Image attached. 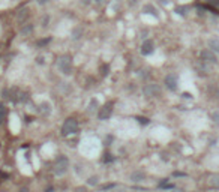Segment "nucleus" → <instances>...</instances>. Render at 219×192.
<instances>
[{
    "label": "nucleus",
    "mask_w": 219,
    "mask_h": 192,
    "mask_svg": "<svg viewBox=\"0 0 219 192\" xmlns=\"http://www.w3.org/2000/svg\"><path fill=\"white\" fill-rule=\"evenodd\" d=\"M57 68L63 75H71L72 74V57L69 54H63L57 60Z\"/></svg>",
    "instance_id": "nucleus-1"
},
{
    "label": "nucleus",
    "mask_w": 219,
    "mask_h": 192,
    "mask_svg": "<svg viewBox=\"0 0 219 192\" xmlns=\"http://www.w3.org/2000/svg\"><path fill=\"white\" fill-rule=\"evenodd\" d=\"M80 129V126H78V122H77L74 117H69L65 120V123L62 126V135L63 137H69V135H74L77 134Z\"/></svg>",
    "instance_id": "nucleus-2"
},
{
    "label": "nucleus",
    "mask_w": 219,
    "mask_h": 192,
    "mask_svg": "<svg viewBox=\"0 0 219 192\" xmlns=\"http://www.w3.org/2000/svg\"><path fill=\"white\" fill-rule=\"evenodd\" d=\"M69 170V159L68 156H59V158L56 159V164H54V174L56 176H59V177H62L65 176Z\"/></svg>",
    "instance_id": "nucleus-3"
},
{
    "label": "nucleus",
    "mask_w": 219,
    "mask_h": 192,
    "mask_svg": "<svg viewBox=\"0 0 219 192\" xmlns=\"http://www.w3.org/2000/svg\"><path fill=\"white\" fill-rule=\"evenodd\" d=\"M143 93H144V96H147V98H159L161 93H162V90L159 87V84L149 83V84L143 86Z\"/></svg>",
    "instance_id": "nucleus-4"
},
{
    "label": "nucleus",
    "mask_w": 219,
    "mask_h": 192,
    "mask_svg": "<svg viewBox=\"0 0 219 192\" xmlns=\"http://www.w3.org/2000/svg\"><path fill=\"white\" fill-rule=\"evenodd\" d=\"M200 57H201V60L204 63H207V65H216V63H218V59H216V56H215V51H212V50H203L201 54H200Z\"/></svg>",
    "instance_id": "nucleus-5"
},
{
    "label": "nucleus",
    "mask_w": 219,
    "mask_h": 192,
    "mask_svg": "<svg viewBox=\"0 0 219 192\" xmlns=\"http://www.w3.org/2000/svg\"><path fill=\"white\" fill-rule=\"evenodd\" d=\"M164 84L165 87L168 90H171V92H176L177 90V75H174V74H168V75L164 78Z\"/></svg>",
    "instance_id": "nucleus-6"
},
{
    "label": "nucleus",
    "mask_w": 219,
    "mask_h": 192,
    "mask_svg": "<svg viewBox=\"0 0 219 192\" xmlns=\"http://www.w3.org/2000/svg\"><path fill=\"white\" fill-rule=\"evenodd\" d=\"M113 114V105L111 104H105L102 108H99V113H98V119L99 120H107L110 119Z\"/></svg>",
    "instance_id": "nucleus-7"
},
{
    "label": "nucleus",
    "mask_w": 219,
    "mask_h": 192,
    "mask_svg": "<svg viewBox=\"0 0 219 192\" xmlns=\"http://www.w3.org/2000/svg\"><path fill=\"white\" fill-rule=\"evenodd\" d=\"M153 51H155V44H153V41H150V39L144 41L141 48H140V53L143 56H150Z\"/></svg>",
    "instance_id": "nucleus-8"
},
{
    "label": "nucleus",
    "mask_w": 219,
    "mask_h": 192,
    "mask_svg": "<svg viewBox=\"0 0 219 192\" xmlns=\"http://www.w3.org/2000/svg\"><path fill=\"white\" fill-rule=\"evenodd\" d=\"M29 17H30V11H29L27 8H23L20 12L17 14V23L21 24V26H23V24H26L27 20H29Z\"/></svg>",
    "instance_id": "nucleus-9"
},
{
    "label": "nucleus",
    "mask_w": 219,
    "mask_h": 192,
    "mask_svg": "<svg viewBox=\"0 0 219 192\" xmlns=\"http://www.w3.org/2000/svg\"><path fill=\"white\" fill-rule=\"evenodd\" d=\"M131 182H134V183H140V182H143L144 179H146V173L141 171V170H137V171H132L131 173Z\"/></svg>",
    "instance_id": "nucleus-10"
},
{
    "label": "nucleus",
    "mask_w": 219,
    "mask_h": 192,
    "mask_svg": "<svg viewBox=\"0 0 219 192\" xmlns=\"http://www.w3.org/2000/svg\"><path fill=\"white\" fill-rule=\"evenodd\" d=\"M33 29H35L33 24H30V23H26V24H23V26H21L20 33L23 35V36H29V35H32Z\"/></svg>",
    "instance_id": "nucleus-11"
},
{
    "label": "nucleus",
    "mask_w": 219,
    "mask_h": 192,
    "mask_svg": "<svg viewBox=\"0 0 219 192\" xmlns=\"http://www.w3.org/2000/svg\"><path fill=\"white\" fill-rule=\"evenodd\" d=\"M6 117H8V108H6V105H5L3 102H0V125L5 123Z\"/></svg>",
    "instance_id": "nucleus-12"
},
{
    "label": "nucleus",
    "mask_w": 219,
    "mask_h": 192,
    "mask_svg": "<svg viewBox=\"0 0 219 192\" xmlns=\"http://www.w3.org/2000/svg\"><path fill=\"white\" fill-rule=\"evenodd\" d=\"M209 48L212 50V51H215V53H218L219 54V39H216V38H212V39H209Z\"/></svg>",
    "instance_id": "nucleus-13"
},
{
    "label": "nucleus",
    "mask_w": 219,
    "mask_h": 192,
    "mask_svg": "<svg viewBox=\"0 0 219 192\" xmlns=\"http://www.w3.org/2000/svg\"><path fill=\"white\" fill-rule=\"evenodd\" d=\"M143 12H146V14H152V15H155V17H159V15H158L156 8L153 6V5H146V6L143 8Z\"/></svg>",
    "instance_id": "nucleus-14"
},
{
    "label": "nucleus",
    "mask_w": 219,
    "mask_h": 192,
    "mask_svg": "<svg viewBox=\"0 0 219 192\" xmlns=\"http://www.w3.org/2000/svg\"><path fill=\"white\" fill-rule=\"evenodd\" d=\"M83 38V27H75L72 30V39L74 41H78Z\"/></svg>",
    "instance_id": "nucleus-15"
},
{
    "label": "nucleus",
    "mask_w": 219,
    "mask_h": 192,
    "mask_svg": "<svg viewBox=\"0 0 219 192\" xmlns=\"http://www.w3.org/2000/svg\"><path fill=\"white\" fill-rule=\"evenodd\" d=\"M39 108H41L42 110V113H44V114H51V104L50 102H42L41 105H39Z\"/></svg>",
    "instance_id": "nucleus-16"
},
{
    "label": "nucleus",
    "mask_w": 219,
    "mask_h": 192,
    "mask_svg": "<svg viewBox=\"0 0 219 192\" xmlns=\"http://www.w3.org/2000/svg\"><path fill=\"white\" fill-rule=\"evenodd\" d=\"M50 42H51V38H44V39H39V41L36 42V47L42 48V47H45V45H48Z\"/></svg>",
    "instance_id": "nucleus-17"
},
{
    "label": "nucleus",
    "mask_w": 219,
    "mask_h": 192,
    "mask_svg": "<svg viewBox=\"0 0 219 192\" xmlns=\"http://www.w3.org/2000/svg\"><path fill=\"white\" fill-rule=\"evenodd\" d=\"M99 183V177L98 176H90L89 179H87V185L89 186H96Z\"/></svg>",
    "instance_id": "nucleus-18"
},
{
    "label": "nucleus",
    "mask_w": 219,
    "mask_h": 192,
    "mask_svg": "<svg viewBox=\"0 0 219 192\" xmlns=\"http://www.w3.org/2000/svg\"><path fill=\"white\" fill-rule=\"evenodd\" d=\"M98 107H99V102L96 101V99H92L89 104V111L90 113H93L95 110H98Z\"/></svg>",
    "instance_id": "nucleus-19"
},
{
    "label": "nucleus",
    "mask_w": 219,
    "mask_h": 192,
    "mask_svg": "<svg viewBox=\"0 0 219 192\" xmlns=\"http://www.w3.org/2000/svg\"><path fill=\"white\" fill-rule=\"evenodd\" d=\"M188 11H189V8L188 6H177L176 8V12H177L179 15H183V17L188 14Z\"/></svg>",
    "instance_id": "nucleus-20"
},
{
    "label": "nucleus",
    "mask_w": 219,
    "mask_h": 192,
    "mask_svg": "<svg viewBox=\"0 0 219 192\" xmlns=\"http://www.w3.org/2000/svg\"><path fill=\"white\" fill-rule=\"evenodd\" d=\"M116 186H117V183H107V185L101 186V191H102V192H105V191H111V189H114Z\"/></svg>",
    "instance_id": "nucleus-21"
},
{
    "label": "nucleus",
    "mask_w": 219,
    "mask_h": 192,
    "mask_svg": "<svg viewBox=\"0 0 219 192\" xmlns=\"http://www.w3.org/2000/svg\"><path fill=\"white\" fill-rule=\"evenodd\" d=\"M212 120H213V123L219 126V111H215V113H212Z\"/></svg>",
    "instance_id": "nucleus-22"
},
{
    "label": "nucleus",
    "mask_w": 219,
    "mask_h": 192,
    "mask_svg": "<svg viewBox=\"0 0 219 192\" xmlns=\"http://www.w3.org/2000/svg\"><path fill=\"white\" fill-rule=\"evenodd\" d=\"M210 185H212V186H216V188H219V174H218V176H213L212 180H210Z\"/></svg>",
    "instance_id": "nucleus-23"
},
{
    "label": "nucleus",
    "mask_w": 219,
    "mask_h": 192,
    "mask_svg": "<svg viewBox=\"0 0 219 192\" xmlns=\"http://www.w3.org/2000/svg\"><path fill=\"white\" fill-rule=\"evenodd\" d=\"M137 120H138V123L140 125H149L150 123V120H149L147 117H137Z\"/></svg>",
    "instance_id": "nucleus-24"
},
{
    "label": "nucleus",
    "mask_w": 219,
    "mask_h": 192,
    "mask_svg": "<svg viewBox=\"0 0 219 192\" xmlns=\"http://www.w3.org/2000/svg\"><path fill=\"white\" fill-rule=\"evenodd\" d=\"M48 23H50V15H44L42 17V27H48Z\"/></svg>",
    "instance_id": "nucleus-25"
},
{
    "label": "nucleus",
    "mask_w": 219,
    "mask_h": 192,
    "mask_svg": "<svg viewBox=\"0 0 219 192\" xmlns=\"http://www.w3.org/2000/svg\"><path fill=\"white\" fill-rule=\"evenodd\" d=\"M75 173L78 174V176H81V174H84V170H81L80 165H75Z\"/></svg>",
    "instance_id": "nucleus-26"
},
{
    "label": "nucleus",
    "mask_w": 219,
    "mask_h": 192,
    "mask_svg": "<svg viewBox=\"0 0 219 192\" xmlns=\"http://www.w3.org/2000/svg\"><path fill=\"white\" fill-rule=\"evenodd\" d=\"M107 2H108V0H95V3L98 6H102L104 3H107Z\"/></svg>",
    "instance_id": "nucleus-27"
},
{
    "label": "nucleus",
    "mask_w": 219,
    "mask_h": 192,
    "mask_svg": "<svg viewBox=\"0 0 219 192\" xmlns=\"http://www.w3.org/2000/svg\"><path fill=\"white\" fill-rule=\"evenodd\" d=\"M80 3L84 5V6H89L90 3H92V0H80Z\"/></svg>",
    "instance_id": "nucleus-28"
},
{
    "label": "nucleus",
    "mask_w": 219,
    "mask_h": 192,
    "mask_svg": "<svg viewBox=\"0 0 219 192\" xmlns=\"http://www.w3.org/2000/svg\"><path fill=\"white\" fill-rule=\"evenodd\" d=\"M113 158H111V155H105V158H104V162H111Z\"/></svg>",
    "instance_id": "nucleus-29"
},
{
    "label": "nucleus",
    "mask_w": 219,
    "mask_h": 192,
    "mask_svg": "<svg viewBox=\"0 0 219 192\" xmlns=\"http://www.w3.org/2000/svg\"><path fill=\"white\" fill-rule=\"evenodd\" d=\"M75 192H87V189L84 188V186H80V188H77Z\"/></svg>",
    "instance_id": "nucleus-30"
},
{
    "label": "nucleus",
    "mask_w": 219,
    "mask_h": 192,
    "mask_svg": "<svg viewBox=\"0 0 219 192\" xmlns=\"http://www.w3.org/2000/svg\"><path fill=\"white\" fill-rule=\"evenodd\" d=\"M209 3H210V5H215V6H218V8H219V0H209Z\"/></svg>",
    "instance_id": "nucleus-31"
},
{
    "label": "nucleus",
    "mask_w": 219,
    "mask_h": 192,
    "mask_svg": "<svg viewBox=\"0 0 219 192\" xmlns=\"http://www.w3.org/2000/svg\"><path fill=\"white\" fill-rule=\"evenodd\" d=\"M140 0H129V6H135Z\"/></svg>",
    "instance_id": "nucleus-32"
},
{
    "label": "nucleus",
    "mask_w": 219,
    "mask_h": 192,
    "mask_svg": "<svg viewBox=\"0 0 219 192\" xmlns=\"http://www.w3.org/2000/svg\"><path fill=\"white\" fill-rule=\"evenodd\" d=\"M174 176H177V177H185L186 174H185V173H177V171H176V173H174Z\"/></svg>",
    "instance_id": "nucleus-33"
},
{
    "label": "nucleus",
    "mask_w": 219,
    "mask_h": 192,
    "mask_svg": "<svg viewBox=\"0 0 219 192\" xmlns=\"http://www.w3.org/2000/svg\"><path fill=\"white\" fill-rule=\"evenodd\" d=\"M18 192H30V191H29V188L23 186V188H20V191H18Z\"/></svg>",
    "instance_id": "nucleus-34"
},
{
    "label": "nucleus",
    "mask_w": 219,
    "mask_h": 192,
    "mask_svg": "<svg viewBox=\"0 0 219 192\" xmlns=\"http://www.w3.org/2000/svg\"><path fill=\"white\" fill-rule=\"evenodd\" d=\"M38 2V5H45V3H48V0H36Z\"/></svg>",
    "instance_id": "nucleus-35"
},
{
    "label": "nucleus",
    "mask_w": 219,
    "mask_h": 192,
    "mask_svg": "<svg viewBox=\"0 0 219 192\" xmlns=\"http://www.w3.org/2000/svg\"><path fill=\"white\" fill-rule=\"evenodd\" d=\"M182 96H183V98H186V99H191V98H192V95H191V93H183V95H182Z\"/></svg>",
    "instance_id": "nucleus-36"
},
{
    "label": "nucleus",
    "mask_w": 219,
    "mask_h": 192,
    "mask_svg": "<svg viewBox=\"0 0 219 192\" xmlns=\"http://www.w3.org/2000/svg\"><path fill=\"white\" fill-rule=\"evenodd\" d=\"M171 191H173V192H185L183 189H176V188H173Z\"/></svg>",
    "instance_id": "nucleus-37"
},
{
    "label": "nucleus",
    "mask_w": 219,
    "mask_h": 192,
    "mask_svg": "<svg viewBox=\"0 0 219 192\" xmlns=\"http://www.w3.org/2000/svg\"><path fill=\"white\" fill-rule=\"evenodd\" d=\"M38 63H39V65H42V63H44V59H42V57H38Z\"/></svg>",
    "instance_id": "nucleus-38"
},
{
    "label": "nucleus",
    "mask_w": 219,
    "mask_h": 192,
    "mask_svg": "<svg viewBox=\"0 0 219 192\" xmlns=\"http://www.w3.org/2000/svg\"><path fill=\"white\" fill-rule=\"evenodd\" d=\"M53 191V188H48V189H45V192H51Z\"/></svg>",
    "instance_id": "nucleus-39"
}]
</instances>
